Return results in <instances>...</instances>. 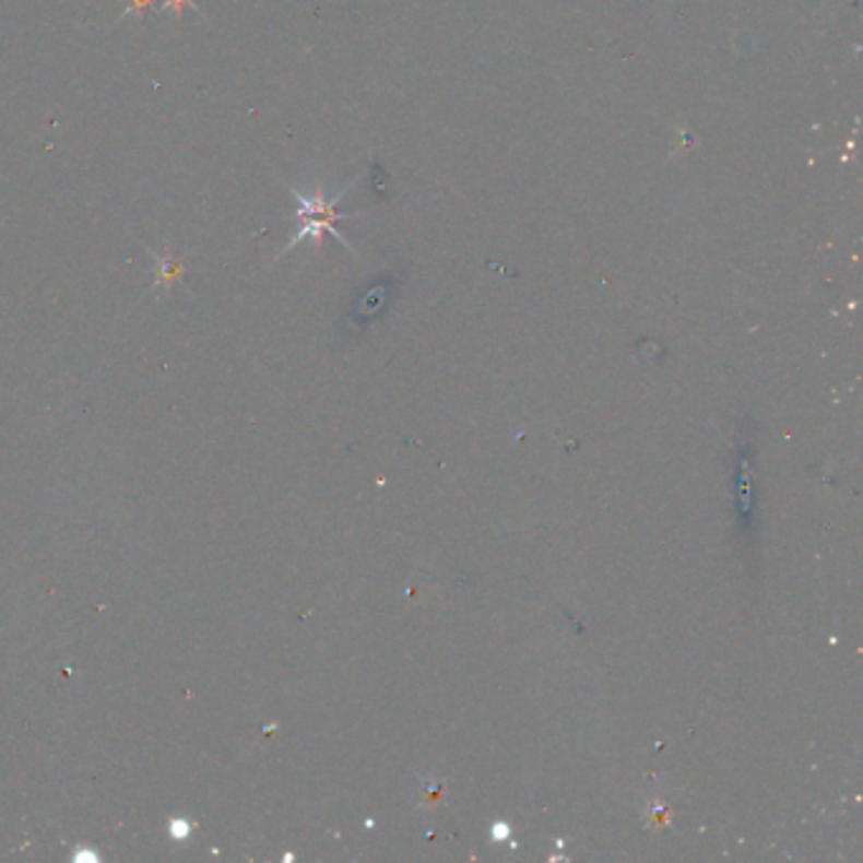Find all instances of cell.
I'll use <instances>...</instances> for the list:
<instances>
[{
  "instance_id": "obj_1",
  "label": "cell",
  "mask_w": 863,
  "mask_h": 863,
  "mask_svg": "<svg viewBox=\"0 0 863 863\" xmlns=\"http://www.w3.org/2000/svg\"><path fill=\"white\" fill-rule=\"evenodd\" d=\"M347 190L350 188H345V190H342V193H338L334 198H330V201H327V198L319 193V190H317V193L307 196V193H302V190L289 186V193L294 196V201H297L299 228H297V234H294V238L289 241V246H286V249L279 256H284L286 251H292L294 246H299L302 241H319V238H322V234H332L342 246H345V249L353 251V246L347 244V238L342 236L340 228H338V221L353 218V215H355V213H340V208H338L342 198H345Z\"/></svg>"
},
{
  "instance_id": "obj_3",
  "label": "cell",
  "mask_w": 863,
  "mask_h": 863,
  "mask_svg": "<svg viewBox=\"0 0 863 863\" xmlns=\"http://www.w3.org/2000/svg\"><path fill=\"white\" fill-rule=\"evenodd\" d=\"M186 5H196V0H165L163 3L165 11H175V13L186 11Z\"/></svg>"
},
{
  "instance_id": "obj_2",
  "label": "cell",
  "mask_w": 863,
  "mask_h": 863,
  "mask_svg": "<svg viewBox=\"0 0 863 863\" xmlns=\"http://www.w3.org/2000/svg\"><path fill=\"white\" fill-rule=\"evenodd\" d=\"M125 13L122 15H145V11L150 5L155 3V0H125Z\"/></svg>"
}]
</instances>
